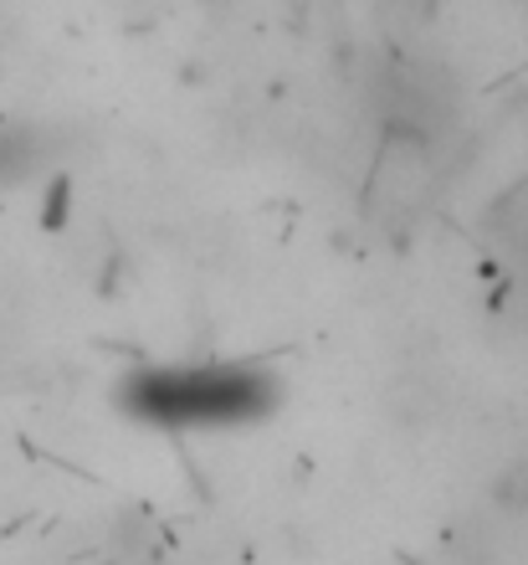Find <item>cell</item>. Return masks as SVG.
I'll use <instances>...</instances> for the list:
<instances>
[{
  "label": "cell",
  "mask_w": 528,
  "mask_h": 565,
  "mask_svg": "<svg viewBox=\"0 0 528 565\" xmlns=\"http://www.w3.org/2000/svg\"><path fill=\"white\" fill-rule=\"evenodd\" d=\"M118 406L149 427L175 431H220L251 427L278 406V381L262 365H231V360H206V365H149L133 371L118 386Z\"/></svg>",
  "instance_id": "6da1fadb"
},
{
  "label": "cell",
  "mask_w": 528,
  "mask_h": 565,
  "mask_svg": "<svg viewBox=\"0 0 528 565\" xmlns=\"http://www.w3.org/2000/svg\"><path fill=\"white\" fill-rule=\"evenodd\" d=\"M36 164V149H31V135L21 129H0V185L21 180Z\"/></svg>",
  "instance_id": "7a4b0ae2"
},
{
  "label": "cell",
  "mask_w": 528,
  "mask_h": 565,
  "mask_svg": "<svg viewBox=\"0 0 528 565\" xmlns=\"http://www.w3.org/2000/svg\"><path fill=\"white\" fill-rule=\"evenodd\" d=\"M493 499H498V509H528V468H514V473L493 489Z\"/></svg>",
  "instance_id": "3957f363"
},
{
  "label": "cell",
  "mask_w": 528,
  "mask_h": 565,
  "mask_svg": "<svg viewBox=\"0 0 528 565\" xmlns=\"http://www.w3.org/2000/svg\"><path fill=\"white\" fill-rule=\"evenodd\" d=\"M216 6H220V0H216Z\"/></svg>",
  "instance_id": "277c9868"
}]
</instances>
